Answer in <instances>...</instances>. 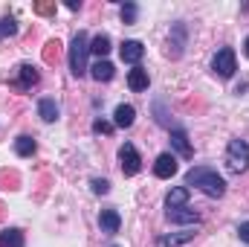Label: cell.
I'll list each match as a JSON object with an SVG mask.
<instances>
[{
	"instance_id": "obj_1",
	"label": "cell",
	"mask_w": 249,
	"mask_h": 247,
	"mask_svg": "<svg viewBox=\"0 0 249 247\" xmlns=\"http://www.w3.org/2000/svg\"><path fill=\"white\" fill-rule=\"evenodd\" d=\"M186 184L197 186V189H200L203 195H209V198H223V195H226V181H223L214 169H209V166H194V169H188Z\"/></svg>"
},
{
	"instance_id": "obj_2",
	"label": "cell",
	"mask_w": 249,
	"mask_h": 247,
	"mask_svg": "<svg viewBox=\"0 0 249 247\" xmlns=\"http://www.w3.org/2000/svg\"><path fill=\"white\" fill-rule=\"evenodd\" d=\"M87 56H90V38H87V32H75L72 41H70V70H72L75 79L90 70L87 67Z\"/></svg>"
},
{
	"instance_id": "obj_3",
	"label": "cell",
	"mask_w": 249,
	"mask_h": 247,
	"mask_svg": "<svg viewBox=\"0 0 249 247\" xmlns=\"http://www.w3.org/2000/svg\"><path fill=\"white\" fill-rule=\"evenodd\" d=\"M226 169H229L232 175H244L249 169V143L247 140H241V137L229 140V148H226Z\"/></svg>"
},
{
	"instance_id": "obj_4",
	"label": "cell",
	"mask_w": 249,
	"mask_h": 247,
	"mask_svg": "<svg viewBox=\"0 0 249 247\" xmlns=\"http://www.w3.org/2000/svg\"><path fill=\"white\" fill-rule=\"evenodd\" d=\"M235 70H238L235 50H232V47H220V50L214 53V59H212V73H214L217 79H232Z\"/></svg>"
},
{
	"instance_id": "obj_5",
	"label": "cell",
	"mask_w": 249,
	"mask_h": 247,
	"mask_svg": "<svg viewBox=\"0 0 249 247\" xmlns=\"http://www.w3.org/2000/svg\"><path fill=\"white\" fill-rule=\"evenodd\" d=\"M119 166H122L124 178H133V175L142 172V157H139V151H136L133 143H124L122 148H119Z\"/></svg>"
},
{
	"instance_id": "obj_6",
	"label": "cell",
	"mask_w": 249,
	"mask_h": 247,
	"mask_svg": "<svg viewBox=\"0 0 249 247\" xmlns=\"http://www.w3.org/2000/svg\"><path fill=\"white\" fill-rule=\"evenodd\" d=\"M38 82H41L38 67H32V64H20V67H18V79H15L12 84H15L18 90H32Z\"/></svg>"
},
{
	"instance_id": "obj_7",
	"label": "cell",
	"mask_w": 249,
	"mask_h": 247,
	"mask_svg": "<svg viewBox=\"0 0 249 247\" xmlns=\"http://www.w3.org/2000/svg\"><path fill=\"white\" fill-rule=\"evenodd\" d=\"M154 175H157L160 181H168V178H174V175H177V157H174L171 151L160 154V157H157V163H154Z\"/></svg>"
},
{
	"instance_id": "obj_8",
	"label": "cell",
	"mask_w": 249,
	"mask_h": 247,
	"mask_svg": "<svg viewBox=\"0 0 249 247\" xmlns=\"http://www.w3.org/2000/svg\"><path fill=\"white\" fill-rule=\"evenodd\" d=\"M119 56H122L124 64H133V67H139L142 56H145V47H142V41H124L122 47H119Z\"/></svg>"
},
{
	"instance_id": "obj_9",
	"label": "cell",
	"mask_w": 249,
	"mask_h": 247,
	"mask_svg": "<svg viewBox=\"0 0 249 247\" xmlns=\"http://www.w3.org/2000/svg\"><path fill=\"white\" fill-rule=\"evenodd\" d=\"M165 218L171 221V224H200V215L194 212V209H188V206H177V209H165Z\"/></svg>"
},
{
	"instance_id": "obj_10",
	"label": "cell",
	"mask_w": 249,
	"mask_h": 247,
	"mask_svg": "<svg viewBox=\"0 0 249 247\" xmlns=\"http://www.w3.org/2000/svg\"><path fill=\"white\" fill-rule=\"evenodd\" d=\"M99 227H102V233H107V236L119 233V227H122V215H119V209H102V215H99Z\"/></svg>"
},
{
	"instance_id": "obj_11",
	"label": "cell",
	"mask_w": 249,
	"mask_h": 247,
	"mask_svg": "<svg viewBox=\"0 0 249 247\" xmlns=\"http://www.w3.org/2000/svg\"><path fill=\"white\" fill-rule=\"evenodd\" d=\"M171 145H174V151L180 154V157H191L194 154V148H191V143H188V134L186 128H171Z\"/></svg>"
},
{
	"instance_id": "obj_12",
	"label": "cell",
	"mask_w": 249,
	"mask_h": 247,
	"mask_svg": "<svg viewBox=\"0 0 249 247\" xmlns=\"http://www.w3.org/2000/svg\"><path fill=\"white\" fill-rule=\"evenodd\" d=\"M148 84H151V76H148V70H145V67H133V70L127 73V87H130L133 93L148 90Z\"/></svg>"
},
{
	"instance_id": "obj_13",
	"label": "cell",
	"mask_w": 249,
	"mask_h": 247,
	"mask_svg": "<svg viewBox=\"0 0 249 247\" xmlns=\"http://www.w3.org/2000/svg\"><path fill=\"white\" fill-rule=\"evenodd\" d=\"M58 114H61V108H58V102H55V99L44 96V99L38 102V117H41L44 123H55V120H58Z\"/></svg>"
},
{
	"instance_id": "obj_14",
	"label": "cell",
	"mask_w": 249,
	"mask_h": 247,
	"mask_svg": "<svg viewBox=\"0 0 249 247\" xmlns=\"http://www.w3.org/2000/svg\"><path fill=\"white\" fill-rule=\"evenodd\" d=\"M90 76H93L96 82H110V79L116 76V67L107 62V59H99V62L90 67Z\"/></svg>"
},
{
	"instance_id": "obj_15",
	"label": "cell",
	"mask_w": 249,
	"mask_h": 247,
	"mask_svg": "<svg viewBox=\"0 0 249 247\" xmlns=\"http://www.w3.org/2000/svg\"><path fill=\"white\" fill-rule=\"evenodd\" d=\"M136 120V108L133 105H119L116 111H113V125L116 128H130Z\"/></svg>"
},
{
	"instance_id": "obj_16",
	"label": "cell",
	"mask_w": 249,
	"mask_h": 247,
	"mask_svg": "<svg viewBox=\"0 0 249 247\" xmlns=\"http://www.w3.org/2000/svg\"><path fill=\"white\" fill-rule=\"evenodd\" d=\"M0 247H26V239H23V230L18 227H9L0 233Z\"/></svg>"
},
{
	"instance_id": "obj_17",
	"label": "cell",
	"mask_w": 249,
	"mask_h": 247,
	"mask_svg": "<svg viewBox=\"0 0 249 247\" xmlns=\"http://www.w3.org/2000/svg\"><path fill=\"white\" fill-rule=\"evenodd\" d=\"M177 206H188V189L186 186H174L165 198V209H177Z\"/></svg>"
},
{
	"instance_id": "obj_18",
	"label": "cell",
	"mask_w": 249,
	"mask_h": 247,
	"mask_svg": "<svg viewBox=\"0 0 249 247\" xmlns=\"http://www.w3.org/2000/svg\"><path fill=\"white\" fill-rule=\"evenodd\" d=\"M188 239H194V233H191V230H183V233H168V236H160V239H157V247H180V245H186Z\"/></svg>"
},
{
	"instance_id": "obj_19",
	"label": "cell",
	"mask_w": 249,
	"mask_h": 247,
	"mask_svg": "<svg viewBox=\"0 0 249 247\" xmlns=\"http://www.w3.org/2000/svg\"><path fill=\"white\" fill-rule=\"evenodd\" d=\"M35 148H38V145H35V140H32V137H26V134H20V137L15 140V154H18V157H32V154H35Z\"/></svg>"
},
{
	"instance_id": "obj_20",
	"label": "cell",
	"mask_w": 249,
	"mask_h": 247,
	"mask_svg": "<svg viewBox=\"0 0 249 247\" xmlns=\"http://www.w3.org/2000/svg\"><path fill=\"white\" fill-rule=\"evenodd\" d=\"M90 53H96L99 59H105V56L110 53V35H105V32L96 35V38L90 41Z\"/></svg>"
},
{
	"instance_id": "obj_21",
	"label": "cell",
	"mask_w": 249,
	"mask_h": 247,
	"mask_svg": "<svg viewBox=\"0 0 249 247\" xmlns=\"http://www.w3.org/2000/svg\"><path fill=\"white\" fill-rule=\"evenodd\" d=\"M183 44H186V23H177V26H174V35H171V41H168V47H174L171 56H180V53H183Z\"/></svg>"
},
{
	"instance_id": "obj_22",
	"label": "cell",
	"mask_w": 249,
	"mask_h": 247,
	"mask_svg": "<svg viewBox=\"0 0 249 247\" xmlns=\"http://www.w3.org/2000/svg\"><path fill=\"white\" fill-rule=\"evenodd\" d=\"M18 35V21L15 18H0V41Z\"/></svg>"
},
{
	"instance_id": "obj_23",
	"label": "cell",
	"mask_w": 249,
	"mask_h": 247,
	"mask_svg": "<svg viewBox=\"0 0 249 247\" xmlns=\"http://www.w3.org/2000/svg\"><path fill=\"white\" fill-rule=\"evenodd\" d=\"M136 15H139V6H136V3H124L122 6V21L124 23H133Z\"/></svg>"
},
{
	"instance_id": "obj_24",
	"label": "cell",
	"mask_w": 249,
	"mask_h": 247,
	"mask_svg": "<svg viewBox=\"0 0 249 247\" xmlns=\"http://www.w3.org/2000/svg\"><path fill=\"white\" fill-rule=\"evenodd\" d=\"M90 189H93L96 195H107V192H110V181H105V178H93V181H90Z\"/></svg>"
},
{
	"instance_id": "obj_25",
	"label": "cell",
	"mask_w": 249,
	"mask_h": 247,
	"mask_svg": "<svg viewBox=\"0 0 249 247\" xmlns=\"http://www.w3.org/2000/svg\"><path fill=\"white\" fill-rule=\"evenodd\" d=\"M93 131H96V134H110V131H113V125L105 123V120H93Z\"/></svg>"
},
{
	"instance_id": "obj_26",
	"label": "cell",
	"mask_w": 249,
	"mask_h": 247,
	"mask_svg": "<svg viewBox=\"0 0 249 247\" xmlns=\"http://www.w3.org/2000/svg\"><path fill=\"white\" fill-rule=\"evenodd\" d=\"M238 236H241V242H244V245H249V221L238 224Z\"/></svg>"
},
{
	"instance_id": "obj_27",
	"label": "cell",
	"mask_w": 249,
	"mask_h": 247,
	"mask_svg": "<svg viewBox=\"0 0 249 247\" xmlns=\"http://www.w3.org/2000/svg\"><path fill=\"white\" fill-rule=\"evenodd\" d=\"M244 53H247V59H249V38L244 41Z\"/></svg>"
},
{
	"instance_id": "obj_28",
	"label": "cell",
	"mask_w": 249,
	"mask_h": 247,
	"mask_svg": "<svg viewBox=\"0 0 249 247\" xmlns=\"http://www.w3.org/2000/svg\"><path fill=\"white\" fill-rule=\"evenodd\" d=\"M110 247H119V245H110Z\"/></svg>"
}]
</instances>
